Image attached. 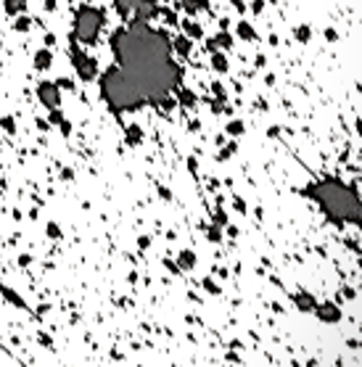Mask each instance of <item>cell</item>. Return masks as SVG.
Wrapping results in <instances>:
<instances>
[{"instance_id": "obj_1", "label": "cell", "mask_w": 362, "mask_h": 367, "mask_svg": "<svg viewBox=\"0 0 362 367\" xmlns=\"http://www.w3.org/2000/svg\"><path fill=\"white\" fill-rule=\"evenodd\" d=\"M104 95L108 98L111 106H124V108H135V103L143 100L140 87L122 69H108L104 74Z\"/></svg>"}, {"instance_id": "obj_2", "label": "cell", "mask_w": 362, "mask_h": 367, "mask_svg": "<svg viewBox=\"0 0 362 367\" xmlns=\"http://www.w3.org/2000/svg\"><path fill=\"white\" fill-rule=\"evenodd\" d=\"M100 26H104V13L92 11V8H82L77 13V37H82L85 42L96 40Z\"/></svg>"}, {"instance_id": "obj_3", "label": "cell", "mask_w": 362, "mask_h": 367, "mask_svg": "<svg viewBox=\"0 0 362 367\" xmlns=\"http://www.w3.org/2000/svg\"><path fill=\"white\" fill-rule=\"evenodd\" d=\"M72 58H74V66H77L82 79H92V77H96V61H92V58H88L85 53H80L77 48L72 50Z\"/></svg>"}, {"instance_id": "obj_4", "label": "cell", "mask_w": 362, "mask_h": 367, "mask_svg": "<svg viewBox=\"0 0 362 367\" xmlns=\"http://www.w3.org/2000/svg\"><path fill=\"white\" fill-rule=\"evenodd\" d=\"M40 95L45 98V103L53 106L56 103V85H50V82H42L40 85Z\"/></svg>"}, {"instance_id": "obj_5", "label": "cell", "mask_w": 362, "mask_h": 367, "mask_svg": "<svg viewBox=\"0 0 362 367\" xmlns=\"http://www.w3.org/2000/svg\"><path fill=\"white\" fill-rule=\"evenodd\" d=\"M34 61H37V69H48V66H50V53H48V50L37 53Z\"/></svg>"}, {"instance_id": "obj_6", "label": "cell", "mask_w": 362, "mask_h": 367, "mask_svg": "<svg viewBox=\"0 0 362 367\" xmlns=\"http://www.w3.org/2000/svg\"><path fill=\"white\" fill-rule=\"evenodd\" d=\"M135 5H138V0H116V8H119V11H122L124 16H127L130 11H132Z\"/></svg>"}, {"instance_id": "obj_7", "label": "cell", "mask_w": 362, "mask_h": 367, "mask_svg": "<svg viewBox=\"0 0 362 367\" xmlns=\"http://www.w3.org/2000/svg\"><path fill=\"white\" fill-rule=\"evenodd\" d=\"M24 3H26V0H8V3H6V11H8V13H16V11H22V8H24Z\"/></svg>"}, {"instance_id": "obj_8", "label": "cell", "mask_w": 362, "mask_h": 367, "mask_svg": "<svg viewBox=\"0 0 362 367\" xmlns=\"http://www.w3.org/2000/svg\"><path fill=\"white\" fill-rule=\"evenodd\" d=\"M240 37H246V40H254L256 37V34H254V29H252V26H248V24H240Z\"/></svg>"}, {"instance_id": "obj_9", "label": "cell", "mask_w": 362, "mask_h": 367, "mask_svg": "<svg viewBox=\"0 0 362 367\" xmlns=\"http://www.w3.org/2000/svg\"><path fill=\"white\" fill-rule=\"evenodd\" d=\"M178 50L182 53V56H188V53H190V42L185 40V37H180V40H178Z\"/></svg>"}, {"instance_id": "obj_10", "label": "cell", "mask_w": 362, "mask_h": 367, "mask_svg": "<svg viewBox=\"0 0 362 367\" xmlns=\"http://www.w3.org/2000/svg\"><path fill=\"white\" fill-rule=\"evenodd\" d=\"M214 69L217 71H225L228 69V63H225V58H222V56H214Z\"/></svg>"}, {"instance_id": "obj_11", "label": "cell", "mask_w": 362, "mask_h": 367, "mask_svg": "<svg viewBox=\"0 0 362 367\" xmlns=\"http://www.w3.org/2000/svg\"><path fill=\"white\" fill-rule=\"evenodd\" d=\"M185 32H190L193 37H198V34H201V29H198L196 24H185Z\"/></svg>"}]
</instances>
